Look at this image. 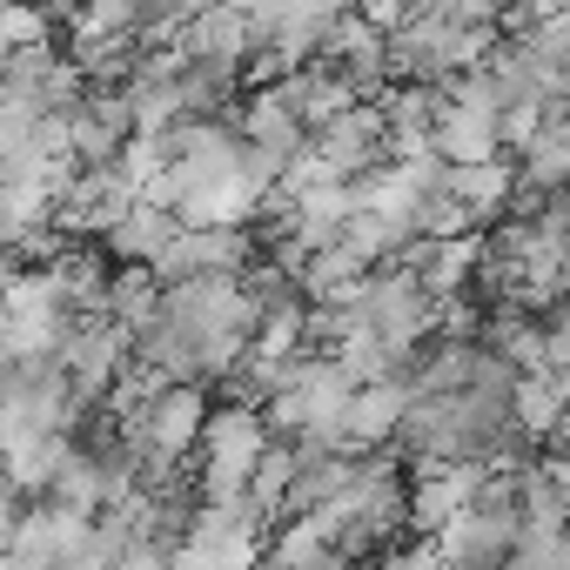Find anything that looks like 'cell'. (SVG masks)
Listing matches in <instances>:
<instances>
[{
	"label": "cell",
	"instance_id": "cell-1",
	"mask_svg": "<svg viewBox=\"0 0 570 570\" xmlns=\"http://www.w3.org/2000/svg\"><path fill=\"white\" fill-rule=\"evenodd\" d=\"M268 443H275V430H268V410H262V403L215 396V416H208L202 450H195V483H202V497H215V503L248 497L255 463H262Z\"/></svg>",
	"mask_w": 570,
	"mask_h": 570
},
{
	"label": "cell",
	"instance_id": "cell-2",
	"mask_svg": "<svg viewBox=\"0 0 570 570\" xmlns=\"http://www.w3.org/2000/svg\"><path fill=\"white\" fill-rule=\"evenodd\" d=\"M316 148H323V161H330L343 181L383 168V161H390V108H383V101H356V108L330 115V121L316 128Z\"/></svg>",
	"mask_w": 570,
	"mask_h": 570
},
{
	"label": "cell",
	"instance_id": "cell-3",
	"mask_svg": "<svg viewBox=\"0 0 570 570\" xmlns=\"http://www.w3.org/2000/svg\"><path fill=\"white\" fill-rule=\"evenodd\" d=\"M410 403H416L410 370L363 383V390L350 396V410H343V450H356V456L390 450V443H396V430H403V416H410Z\"/></svg>",
	"mask_w": 570,
	"mask_h": 570
},
{
	"label": "cell",
	"instance_id": "cell-4",
	"mask_svg": "<svg viewBox=\"0 0 570 570\" xmlns=\"http://www.w3.org/2000/svg\"><path fill=\"white\" fill-rule=\"evenodd\" d=\"M208 416H215V383H168V390L148 403V456L188 463V456L202 450Z\"/></svg>",
	"mask_w": 570,
	"mask_h": 570
},
{
	"label": "cell",
	"instance_id": "cell-5",
	"mask_svg": "<svg viewBox=\"0 0 570 570\" xmlns=\"http://www.w3.org/2000/svg\"><path fill=\"white\" fill-rule=\"evenodd\" d=\"M436 155H450V161H490V155H503V115L497 108H476V101H443V115H436Z\"/></svg>",
	"mask_w": 570,
	"mask_h": 570
},
{
	"label": "cell",
	"instance_id": "cell-6",
	"mask_svg": "<svg viewBox=\"0 0 570 570\" xmlns=\"http://www.w3.org/2000/svg\"><path fill=\"white\" fill-rule=\"evenodd\" d=\"M517 155H490V161H450V195H463L476 215H483V228L490 222H503V208H510V195H517Z\"/></svg>",
	"mask_w": 570,
	"mask_h": 570
},
{
	"label": "cell",
	"instance_id": "cell-7",
	"mask_svg": "<svg viewBox=\"0 0 570 570\" xmlns=\"http://www.w3.org/2000/svg\"><path fill=\"white\" fill-rule=\"evenodd\" d=\"M175 228H181V215L141 195V202H135V208H128L101 242H108V255H115V262H155V255L175 242Z\"/></svg>",
	"mask_w": 570,
	"mask_h": 570
},
{
	"label": "cell",
	"instance_id": "cell-8",
	"mask_svg": "<svg viewBox=\"0 0 570 570\" xmlns=\"http://www.w3.org/2000/svg\"><path fill=\"white\" fill-rule=\"evenodd\" d=\"M161 296H168V282H161L155 262H115V282H108L115 323H128V330L141 336L148 323H161Z\"/></svg>",
	"mask_w": 570,
	"mask_h": 570
},
{
	"label": "cell",
	"instance_id": "cell-9",
	"mask_svg": "<svg viewBox=\"0 0 570 570\" xmlns=\"http://www.w3.org/2000/svg\"><path fill=\"white\" fill-rule=\"evenodd\" d=\"M268 563H282V570H323V563H343V550H336V537L316 517H282L268 530Z\"/></svg>",
	"mask_w": 570,
	"mask_h": 570
},
{
	"label": "cell",
	"instance_id": "cell-10",
	"mask_svg": "<svg viewBox=\"0 0 570 570\" xmlns=\"http://www.w3.org/2000/svg\"><path fill=\"white\" fill-rule=\"evenodd\" d=\"M517 168H523V181H537V188L563 195V188H570V115H550V121H543V135L530 141V155H523Z\"/></svg>",
	"mask_w": 570,
	"mask_h": 570
},
{
	"label": "cell",
	"instance_id": "cell-11",
	"mask_svg": "<svg viewBox=\"0 0 570 570\" xmlns=\"http://www.w3.org/2000/svg\"><path fill=\"white\" fill-rule=\"evenodd\" d=\"M370 268H376L370 255H356L350 242H330V248H316V255H309V268H303V296H309V303H323V296L350 289V282H363Z\"/></svg>",
	"mask_w": 570,
	"mask_h": 570
},
{
	"label": "cell",
	"instance_id": "cell-12",
	"mask_svg": "<svg viewBox=\"0 0 570 570\" xmlns=\"http://www.w3.org/2000/svg\"><path fill=\"white\" fill-rule=\"evenodd\" d=\"M443 81H390V95H383V108H390V128H436V115H443Z\"/></svg>",
	"mask_w": 570,
	"mask_h": 570
},
{
	"label": "cell",
	"instance_id": "cell-13",
	"mask_svg": "<svg viewBox=\"0 0 570 570\" xmlns=\"http://www.w3.org/2000/svg\"><path fill=\"white\" fill-rule=\"evenodd\" d=\"M0 41H8V48H41V41H68V35H61L48 0H8V14H0Z\"/></svg>",
	"mask_w": 570,
	"mask_h": 570
},
{
	"label": "cell",
	"instance_id": "cell-14",
	"mask_svg": "<svg viewBox=\"0 0 570 570\" xmlns=\"http://www.w3.org/2000/svg\"><path fill=\"white\" fill-rule=\"evenodd\" d=\"M470 228H483V215L463 202V195H450V188H436V195H423V208H416V235H436V242H456V235H470Z\"/></svg>",
	"mask_w": 570,
	"mask_h": 570
},
{
	"label": "cell",
	"instance_id": "cell-15",
	"mask_svg": "<svg viewBox=\"0 0 570 570\" xmlns=\"http://www.w3.org/2000/svg\"><path fill=\"white\" fill-rule=\"evenodd\" d=\"M543 121H550V101L543 95H523V101H510L503 108V155H530V141L543 135Z\"/></svg>",
	"mask_w": 570,
	"mask_h": 570
},
{
	"label": "cell",
	"instance_id": "cell-16",
	"mask_svg": "<svg viewBox=\"0 0 570 570\" xmlns=\"http://www.w3.org/2000/svg\"><path fill=\"white\" fill-rule=\"evenodd\" d=\"M557 450H570V403H563V423H557V436H550Z\"/></svg>",
	"mask_w": 570,
	"mask_h": 570
}]
</instances>
